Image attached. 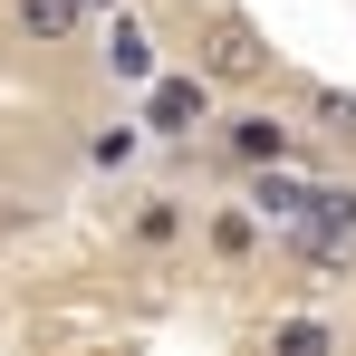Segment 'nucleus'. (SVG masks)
I'll use <instances>...</instances> for the list:
<instances>
[{
	"label": "nucleus",
	"mask_w": 356,
	"mask_h": 356,
	"mask_svg": "<svg viewBox=\"0 0 356 356\" xmlns=\"http://www.w3.org/2000/svg\"><path fill=\"white\" fill-rule=\"evenodd\" d=\"M260 67H270V39H260L250 19H212V39H202V67H193V77H202V87H250Z\"/></svg>",
	"instance_id": "nucleus-1"
},
{
	"label": "nucleus",
	"mask_w": 356,
	"mask_h": 356,
	"mask_svg": "<svg viewBox=\"0 0 356 356\" xmlns=\"http://www.w3.org/2000/svg\"><path fill=\"white\" fill-rule=\"evenodd\" d=\"M202 106H212L202 77H145V125H154V135H193Z\"/></svg>",
	"instance_id": "nucleus-2"
},
{
	"label": "nucleus",
	"mask_w": 356,
	"mask_h": 356,
	"mask_svg": "<svg viewBox=\"0 0 356 356\" xmlns=\"http://www.w3.org/2000/svg\"><path fill=\"white\" fill-rule=\"evenodd\" d=\"M10 19H19L39 49H58V39H77V29H87V0H10Z\"/></svg>",
	"instance_id": "nucleus-3"
},
{
	"label": "nucleus",
	"mask_w": 356,
	"mask_h": 356,
	"mask_svg": "<svg viewBox=\"0 0 356 356\" xmlns=\"http://www.w3.org/2000/svg\"><path fill=\"white\" fill-rule=\"evenodd\" d=\"M250 212H270L280 232H308V193H298V183H280V164L260 174V193H250Z\"/></svg>",
	"instance_id": "nucleus-4"
},
{
	"label": "nucleus",
	"mask_w": 356,
	"mask_h": 356,
	"mask_svg": "<svg viewBox=\"0 0 356 356\" xmlns=\"http://www.w3.org/2000/svg\"><path fill=\"white\" fill-rule=\"evenodd\" d=\"M232 154H241V164H280V154H289V125H270V116H232Z\"/></svg>",
	"instance_id": "nucleus-5"
},
{
	"label": "nucleus",
	"mask_w": 356,
	"mask_h": 356,
	"mask_svg": "<svg viewBox=\"0 0 356 356\" xmlns=\"http://www.w3.org/2000/svg\"><path fill=\"white\" fill-rule=\"evenodd\" d=\"M106 67H116V77H135V87H145V77H154V39H145V29H135V19H116V39H106Z\"/></svg>",
	"instance_id": "nucleus-6"
},
{
	"label": "nucleus",
	"mask_w": 356,
	"mask_h": 356,
	"mask_svg": "<svg viewBox=\"0 0 356 356\" xmlns=\"http://www.w3.org/2000/svg\"><path fill=\"white\" fill-rule=\"evenodd\" d=\"M270 356H337V337H327L318 318H280V327H270Z\"/></svg>",
	"instance_id": "nucleus-7"
},
{
	"label": "nucleus",
	"mask_w": 356,
	"mask_h": 356,
	"mask_svg": "<svg viewBox=\"0 0 356 356\" xmlns=\"http://www.w3.org/2000/svg\"><path fill=\"white\" fill-rule=\"evenodd\" d=\"M212 250L241 260V250H250V212H222V222H212Z\"/></svg>",
	"instance_id": "nucleus-8"
},
{
	"label": "nucleus",
	"mask_w": 356,
	"mask_h": 356,
	"mask_svg": "<svg viewBox=\"0 0 356 356\" xmlns=\"http://www.w3.org/2000/svg\"><path fill=\"white\" fill-rule=\"evenodd\" d=\"M135 232H145V241H174L183 212H174V202H145V212H135Z\"/></svg>",
	"instance_id": "nucleus-9"
},
{
	"label": "nucleus",
	"mask_w": 356,
	"mask_h": 356,
	"mask_svg": "<svg viewBox=\"0 0 356 356\" xmlns=\"http://www.w3.org/2000/svg\"><path fill=\"white\" fill-rule=\"evenodd\" d=\"M318 116L337 125V135H356V97H318Z\"/></svg>",
	"instance_id": "nucleus-10"
},
{
	"label": "nucleus",
	"mask_w": 356,
	"mask_h": 356,
	"mask_svg": "<svg viewBox=\"0 0 356 356\" xmlns=\"http://www.w3.org/2000/svg\"><path fill=\"white\" fill-rule=\"evenodd\" d=\"M87 10H116V0H87Z\"/></svg>",
	"instance_id": "nucleus-11"
}]
</instances>
